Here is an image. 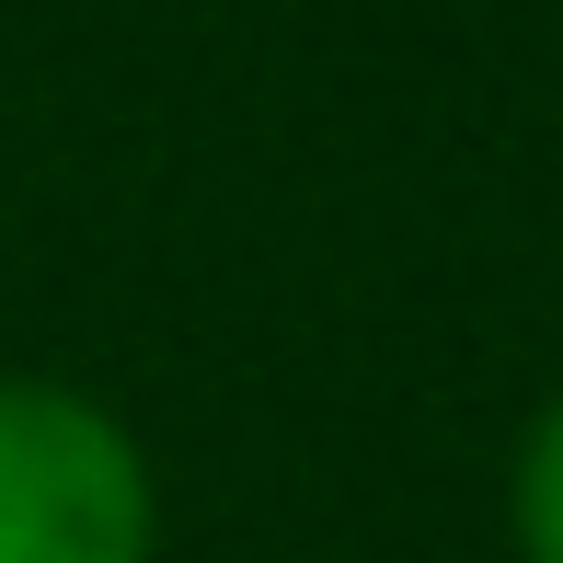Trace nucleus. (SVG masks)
<instances>
[{"label":"nucleus","instance_id":"nucleus-2","mask_svg":"<svg viewBox=\"0 0 563 563\" xmlns=\"http://www.w3.org/2000/svg\"><path fill=\"white\" fill-rule=\"evenodd\" d=\"M506 552L563 563V391L518 426V449H506Z\"/></svg>","mask_w":563,"mask_h":563},{"label":"nucleus","instance_id":"nucleus-1","mask_svg":"<svg viewBox=\"0 0 563 563\" xmlns=\"http://www.w3.org/2000/svg\"><path fill=\"white\" fill-rule=\"evenodd\" d=\"M0 563H162L150 438L58 368H0Z\"/></svg>","mask_w":563,"mask_h":563}]
</instances>
